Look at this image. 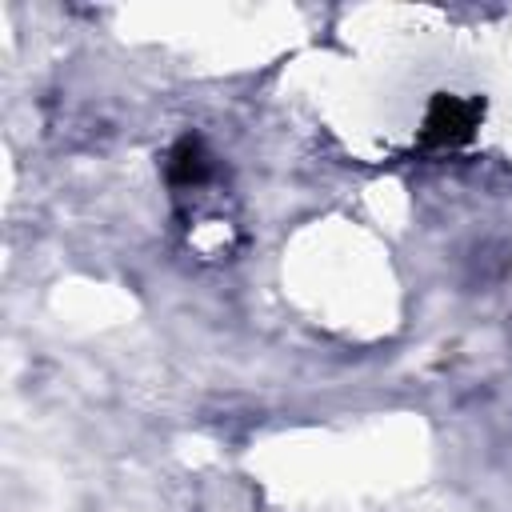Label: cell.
Segmentation results:
<instances>
[{"instance_id":"6da1fadb","label":"cell","mask_w":512,"mask_h":512,"mask_svg":"<svg viewBox=\"0 0 512 512\" xmlns=\"http://www.w3.org/2000/svg\"><path fill=\"white\" fill-rule=\"evenodd\" d=\"M480 116H484V104L480 100H464V96H448V92H436L428 112H424V124H420V148L428 152H452L460 144H468L480 128Z\"/></svg>"},{"instance_id":"7a4b0ae2","label":"cell","mask_w":512,"mask_h":512,"mask_svg":"<svg viewBox=\"0 0 512 512\" xmlns=\"http://www.w3.org/2000/svg\"><path fill=\"white\" fill-rule=\"evenodd\" d=\"M164 176H168V184H172L176 192H196V188L212 184V176H216V156L208 152L204 136L184 132V136L168 148Z\"/></svg>"}]
</instances>
